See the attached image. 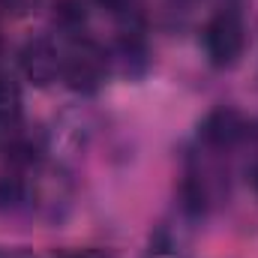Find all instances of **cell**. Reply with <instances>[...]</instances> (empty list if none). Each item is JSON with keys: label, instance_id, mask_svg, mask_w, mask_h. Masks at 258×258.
Masks as SVG:
<instances>
[{"label": "cell", "instance_id": "obj_1", "mask_svg": "<svg viewBox=\"0 0 258 258\" xmlns=\"http://www.w3.org/2000/svg\"><path fill=\"white\" fill-rule=\"evenodd\" d=\"M204 48L216 66L234 63L243 51V24L234 12H219L204 27Z\"/></svg>", "mask_w": 258, "mask_h": 258}, {"label": "cell", "instance_id": "obj_2", "mask_svg": "<svg viewBox=\"0 0 258 258\" xmlns=\"http://www.w3.org/2000/svg\"><path fill=\"white\" fill-rule=\"evenodd\" d=\"M63 75L69 81V87L75 90H96L102 75H105V57L99 48L93 45H81L75 48L63 60Z\"/></svg>", "mask_w": 258, "mask_h": 258}, {"label": "cell", "instance_id": "obj_3", "mask_svg": "<svg viewBox=\"0 0 258 258\" xmlns=\"http://www.w3.org/2000/svg\"><path fill=\"white\" fill-rule=\"evenodd\" d=\"M21 69L33 84H48L57 78V72H63V60L48 39H36L21 51Z\"/></svg>", "mask_w": 258, "mask_h": 258}, {"label": "cell", "instance_id": "obj_4", "mask_svg": "<svg viewBox=\"0 0 258 258\" xmlns=\"http://www.w3.org/2000/svg\"><path fill=\"white\" fill-rule=\"evenodd\" d=\"M237 132H240V120H237V114L228 111V108L213 111V114L204 120V126H201V135H204L210 144H228V141H234Z\"/></svg>", "mask_w": 258, "mask_h": 258}, {"label": "cell", "instance_id": "obj_5", "mask_svg": "<svg viewBox=\"0 0 258 258\" xmlns=\"http://www.w3.org/2000/svg\"><path fill=\"white\" fill-rule=\"evenodd\" d=\"M54 18L63 27H78L87 18V3L84 0H54Z\"/></svg>", "mask_w": 258, "mask_h": 258}, {"label": "cell", "instance_id": "obj_6", "mask_svg": "<svg viewBox=\"0 0 258 258\" xmlns=\"http://www.w3.org/2000/svg\"><path fill=\"white\" fill-rule=\"evenodd\" d=\"M18 111V87L9 75H0V120L15 117Z\"/></svg>", "mask_w": 258, "mask_h": 258}, {"label": "cell", "instance_id": "obj_7", "mask_svg": "<svg viewBox=\"0 0 258 258\" xmlns=\"http://www.w3.org/2000/svg\"><path fill=\"white\" fill-rule=\"evenodd\" d=\"M21 192H24V186L18 177H9V174L0 177V207H15L21 201Z\"/></svg>", "mask_w": 258, "mask_h": 258}, {"label": "cell", "instance_id": "obj_8", "mask_svg": "<svg viewBox=\"0 0 258 258\" xmlns=\"http://www.w3.org/2000/svg\"><path fill=\"white\" fill-rule=\"evenodd\" d=\"M27 3H30V0H0V6H6V9H12V12H21Z\"/></svg>", "mask_w": 258, "mask_h": 258}, {"label": "cell", "instance_id": "obj_9", "mask_svg": "<svg viewBox=\"0 0 258 258\" xmlns=\"http://www.w3.org/2000/svg\"><path fill=\"white\" fill-rule=\"evenodd\" d=\"M96 3H102L105 9H114V12H117V9H123V6H126L129 0H96Z\"/></svg>", "mask_w": 258, "mask_h": 258}, {"label": "cell", "instance_id": "obj_10", "mask_svg": "<svg viewBox=\"0 0 258 258\" xmlns=\"http://www.w3.org/2000/svg\"><path fill=\"white\" fill-rule=\"evenodd\" d=\"M252 186L258 189V168H255V174H252Z\"/></svg>", "mask_w": 258, "mask_h": 258}]
</instances>
